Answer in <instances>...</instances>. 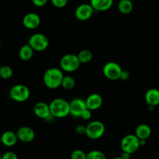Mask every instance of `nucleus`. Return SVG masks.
I'll list each match as a JSON object with an SVG mask.
<instances>
[{"label":"nucleus","mask_w":159,"mask_h":159,"mask_svg":"<svg viewBox=\"0 0 159 159\" xmlns=\"http://www.w3.org/2000/svg\"><path fill=\"white\" fill-rule=\"evenodd\" d=\"M135 135L140 140H147L151 135V128L148 124L141 123L136 128Z\"/></svg>","instance_id":"obj_18"},{"label":"nucleus","mask_w":159,"mask_h":159,"mask_svg":"<svg viewBox=\"0 0 159 159\" xmlns=\"http://www.w3.org/2000/svg\"><path fill=\"white\" fill-rule=\"evenodd\" d=\"M87 105L85 100L80 98H76L72 100L70 102V114L71 116H74V117L78 118L80 117L82 112L84 110L87 109Z\"/></svg>","instance_id":"obj_10"},{"label":"nucleus","mask_w":159,"mask_h":159,"mask_svg":"<svg viewBox=\"0 0 159 159\" xmlns=\"http://www.w3.org/2000/svg\"><path fill=\"white\" fill-rule=\"evenodd\" d=\"M86 102L87 108L91 111H94V110H97L100 108L103 103V98L102 96L98 94H91L88 96L85 100Z\"/></svg>","instance_id":"obj_14"},{"label":"nucleus","mask_w":159,"mask_h":159,"mask_svg":"<svg viewBox=\"0 0 159 159\" xmlns=\"http://www.w3.org/2000/svg\"><path fill=\"white\" fill-rule=\"evenodd\" d=\"M76 133L78 134H86V126H83V125H78L76 128H75Z\"/></svg>","instance_id":"obj_30"},{"label":"nucleus","mask_w":159,"mask_h":159,"mask_svg":"<svg viewBox=\"0 0 159 159\" xmlns=\"http://www.w3.org/2000/svg\"><path fill=\"white\" fill-rule=\"evenodd\" d=\"M53 6L56 8H63L68 4L69 0H50Z\"/></svg>","instance_id":"obj_26"},{"label":"nucleus","mask_w":159,"mask_h":159,"mask_svg":"<svg viewBox=\"0 0 159 159\" xmlns=\"http://www.w3.org/2000/svg\"><path fill=\"white\" fill-rule=\"evenodd\" d=\"M0 159H2V154H0Z\"/></svg>","instance_id":"obj_34"},{"label":"nucleus","mask_w":159,"mask_h":159,"mask_svg":"<svg viewBox=\"0 0 159 159\" xmlns=\"http://www.w3.org/2000/svg\"><path fill=\"white\" fill-rule=\"evenodd\" d=\"M30 95V89L24 84L14 85L10 91V98L16 102H26L28 100Z\"/></svg>","instance_id":"obj_7"},{"label":"nucleus","mask_w":159,"mask_h":159,"mask_svg":"<svg viewBox=\"0 0 159 159\" xmlns=\"http://www.w3.org/2000/svg\"><path fill=\"white\" fill-rule=\"evenodd\" d=\"M78 59H79L80 62L83 64L88 63L91 62L93 59V53L91 52L90 50L88 49H84L81 50L77 54Z\"/></svg>","instance_id":"obj_21"},{"label":"nucleus","mask_w":159,"mask_h":159,"mask_svg":"<svg viewBox=\"0 0 159 159\" xmlns=\"http://www.w3.org/2000/svg\"><path fill=\"white\" fill-rule=\"evenodd\" d=\"M0 68H1V66H0Z\"/></svg>","instance_id":"obj_36"},{"label":"nucleus","mask_w":159,"mask_h":159,"mask_svg":"<svg viewBox=\"0 0 159 159\" xmlns=\"http://www.w3.org/2000/svg\"><path fill=\"white\" fill-rule=\"evenodd\" d=\"M129 76H130V75H129V71L123 70V71H122V73H121V76H120V79H121L122 80H127L129 78Z\"/></svg>","instance_id":"obj_31"},{"label":"nucleus","mask_w":159,"mask_h":159,"mask_svg":"<svg viewBox=\"0 0 159 159\" xmlns=\"http://www.w3.org/2000/svg\"><path fill=\"white\" fill-rule=\"evenodd\" d=\"M94 9L90 3H83L78 6L75 10V16L78 20L86 21L94 14Z\"/></svg>","instance_id":"obj_9"},{"label":"nucleus","mask_w":159,"mask_h":159,"mask_svg":"<svg viewBox=\"0 0 159 159\" xmlns=\"http://www.w3.org/2000/svg\"><path fill=\"white\" fill-rule=\"evenodd\" d=\"M18 138L16 133L13 131H5L1 136V142L6 147H13L17 143Z\"/></svg>","instance_id":"obj_17"},{"label":"nucleus","mask_w":159,"mask_h":159,"mask_svg":"<svg viewBox=\"0 0 159 159\" xmlns=\"http://www.w3.org/2000/svg\"><path fill=\"white\" fill-rule=\"evenodd\" d=\"M28 45L33 48L34 51L43 52L49 46V40L43 34L36 33L30 37Z\"/></svg>","instance_id":"obj_4"},{"label":"nucleus","mask_w":159,"mask_h":159,"mask_svg":"<svg viewBox=\"0 0 159 159\" xmlns=\"http://www.w3.org/2000/svg\"><path fill=\"white\" fill-rule=\"evenodd\" d=\"M114 0H90V4L94 11L105 12L112 7Z\"/></svg>","instance_id":"obj_15"},{"label":"nucleus","mask_w":159,"mask_h":159,"mask_svg":"<svg viewBox=\"0 0 159 159\" xmlns=\"http://www.w3.org/2000/svg\"><path fill=\"white\" fill-rule=\"evenodd\" d=\"M63 77L64 75L61 69L52 67L44 73L43 81L45 86L49 89H56L61 86Z\"/></svg>","instance_id":"obj_1"},{"label":"nucleus","mask_w":159,"mask_h":159,"mask_svg":"<svg viewBox=\"0 0 159 159\" xmlns=\"http://www.w3.org/2000/svg\"><path fill=\"white\" fill-rule=\"evenodd\" d=\"M112 159H123V158L121 157V156H119V157H114V158H112Z\"/></svg>","instance_id":"obj_33"},{"label":"nucleus","mask_w":159,"mask_h":159,"mask_svg":"<svg viewBox=\"0 0 159 159\" xmlns=\"http://www.w3.org/2000/svg\"><path fill=\"white\" fill-rule=\"evenodd\" d=\"M13 70L9 66H2L0 68V77L4 80H8L13 76Z\"/></svg>","instance_id":"obj_23"},{"label":"nucleus","mask_w":159,"mask_h":159,"mask_svg":"<svg viewBox=\"0 0 159 159\" xmlns=\"http://www.w3.org/2000/svg\"><path fill=\"white\" fill-rule=\"evenodd\" d=\"M91 116H92V111L89 110L88 108H87L86 110L82 112L81 116H80V118L84 119V120H89L91 119Z\"/></svg>","instance_id":"obj_28"},{"label":"nucleus","mask_w":159,"mask_h":159,"mask_svg":"<svg viewBox=\"0 0 159 159\" xmlns=\"http://www.w3.org/2000/svg\"><path fill=\"white\" fill-rule=\"evenodd\" d=\"M130 156H131L130 154L126 152H123V151L121 154V157H123V159H130Z\"/></svg>","instance_id":"obj_32"},{"label":"nucleus","mask_w":159,"mask_h":159,"mask_svg":"<svg viewBox=\"0 0 159 159\" xmlns=\"http://www.w3.org/2000/svg\"><path fill=\"white\" fill-rule=\"evenodd\" d=\"M76 85V81H75L74 78L71 76H64L62 79L61 86L66 90H71Z\"/></svg>","instance_id":"obj_22"},{"label":"nucleus","mask_w":159,"mask_h":159,"mask_svg":"<svg viewBox=\"0 0 159 159\" xmlns=\"http://www.w3.org/2000/svg\"><path fill=\"white\" fill-rule=\"evenodd\" d=\"M18 140L24 143H30L34 140L35 132L30 126H21L16 132Z\"/></svg>","instance_id":"obj_11"},{"label":"nucleus","mask_w":159,"mask_h":159,"mask_svg":"<svg viewBox=\"0 0 159 159\" xmlns=\"http://www.w3.org/2000/svg\"><path fill=\"white\" fill-rule=\"evenodd\" d=\"M145 101L150 106L156 107L159 105V90L157 88H151L145 93Z\"/></svg>","instance_id":"obj_16"},{"label":"nucleus","mask_w":159,"mask_h":159,"mask_svg":"<svg viewBox=\"0 0 159 159\" xmlns=\"http://www.w3.org/2000/svg\"><path fill=\"white\" fill-rule=\"evenodd\" d=\"M86 159H107V157L102 151L93 150L87 154Z\"/></svg>","instance_id":"obj_24"},{"label":"nucleus","mask_w":159,"mask_h":159,"mask_svg":"<svg viewBox=\"0 0 159 159\" xmlns=\"http://www.w3.org/2000/svg\"><path fill=\"white\" fill-rule=\"evenodd\" d=\"M2 159H18V156L13 151H7L2 154Z\"/></svg>","instance_id":"obj_27"},{"label":"nucleus","mask_w":159,"mask_h":159,"mask_svg":"<svg viewBox=\"0 0 159 159\" xmlns=\"http://www.w3.org/2000/svg\"><path fill=\"white\" fill-rule=\"evenodd\" d=\"M105 132V126L103 123L98 120L91 122L86 126V135L91 140L101 138Z\"/></svg>","instance_id":"obj_6"},{"label":"nucleus","mask_w":159,"mask_h":159,"mask_svg":"<svg viewBox=\"0 0 159 159\" xmlns=\"http://www.w3.org/2000/svg\"><path fill=\"white\" fill-rule=\"evenodd\" d=\"M49 108L52 116L58 119L65 118L70 114V102L61 98L52 101L49 104Z\"/></svg>","instance_id":"obj_2"},{"label":"nucleus","mask_w":159,"mask_h":159,"mask_svg":"<svg viewBox=\"0 0 159 159\" xmlns=\"http://www.w3.org/2000/svg\"><path fill=\"white\" fill-rule=\"evenodd\" d=\"M34 50L28 44L24 45L19 51V56L21 60L29 61L32 59L34 55Z\"/></svg>","instance_id":"obj_19"},{"label":"nucleus","mask_w":159,"mask_h":159,"mask_svg":"<svg viewBox=\"0 0 159 159\" xmlns=\"http://www.w3.org/2000/svg\"><path fill=\"white\" fill-rule=\"evenodd\" d=\"M87 154L82 150H74L70 154V159H86Z\"/></svg>","instance_id":"obj_25"},{"label":"nucleus","mask_w":159,"mask_h":159,"mask_svg":"<svg viewBox=\"0 0 159 159\" xmlns=\"http://www.w3.org/2000/svg\"><path fill=\"white\" fill-rule=\"evenodd\" d=\"M32 3L34 6L37 7H42L47 4L48 0H31Z\"/></svg>","instance_id":"obj_29"},{"label":"nucleus","mask_w":159,"mask_h":159,"mask_svg":"<svg viewBox=\"0 0 159 159\" xmlns=\"http://www.w3.org/2000/svg\"><path fill=\"white\" fill-rule=\"evenodd\" d=\"M123 69L115 62H108L103 66V74L107 79L111 80H116L120 79Z\"/></svg>","instance_id":"obj_8"},{"label":"nucleus","mask_w":159,"mask_h":159,"mask_svg":"<svg viewBox=\"0 0 159 159\" xmlns=\"http://www.w3.org/2000/svg\"><path fill=\"white\" fill-rule=\"evenodd\" d=\"M120 147L123 152L132 154L137 151L140 147V139L135 134H128L122 139Z\"/></svg>","instance_id":"obj_5"},{"label":"nucleus","mask_w":159,"mask_h":159,"mask_svg":"<svg viewBox=\"0 0 159 159\" xmlns=\"http://www.w3.org/2000/svg\"><path fill=\"white\" fill-rule=\"evenodd\" d=\"M0 48H1V42H0Z\"/></svg>","instance_id":"obj_35"},{"label":"nucleus","mask_w":159,"mask_h":159,"mask_svg":"<svg viewBox=\"0 0 159 159\" xmlns=\"http://www.w3.org/2000/svg\"><path fill=\"white\" fill-rule=\"evenodd\" d=\"M41 24V18L36 13H28L23 18V24L27 29H35Z\"/></svg>","instance_id":"obj_13"},{"label":"nucleus","mask_w":159,"mask_h":159,"mask_svg":"<svg viewBox=\"0 0 159 159\" xmlns=\"http://www.w3.org/2000/svg\"><path fill=\"white\" fill-rule=\"evenodd\" d=\"M77 55L74 54H66L61 58L59 66L62 71L67 73H73L77 70L80 66Z\"/></svg>","instance_id":"obj_3"},{"label":"nucleus","mask_w":159,"mask_h":159,"mask_svg":"<svg viewBox=\"0 0 159 159\" xmlns=\"http://www.w3.org/2000/svg\"><path fill=\"white\" fill-rule=\"evenodd\" d=\"M134 4L131 0H119L118 3V10L122 14H129L133 11Z\"/></svg>","instance_id":"obj_20"},{"label":"nucleus","mask_w":159,"mask_h":159,"mask_svg":"<svg viewBox=\"0 0 159 159\" xmlns=\"http://www.w3.org/2000/svg\"><path fill=\"white\" fill-rule=\"evenodd\" d=\"M34 113L39 119H48V118L52 117L49 104H47L44 102H39L35 104L34 107Z\"/></svg>","instance_id":"obj_12"}]
</instances>
